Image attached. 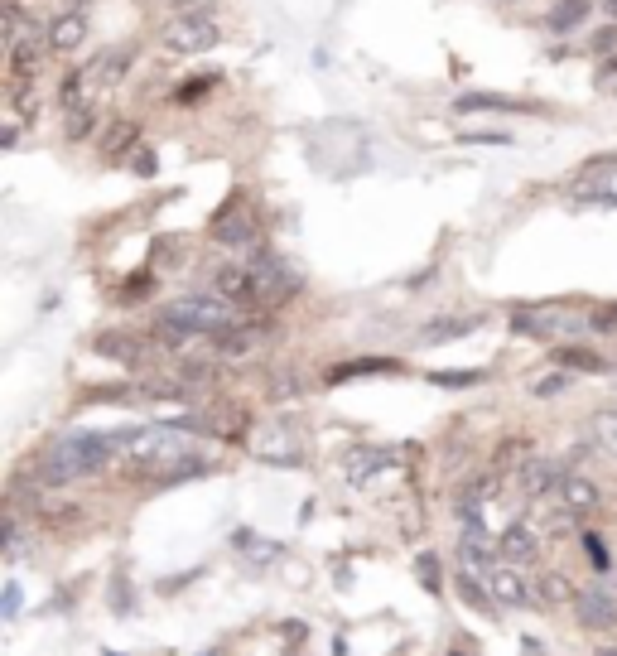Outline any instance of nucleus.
Listing matches in <instances>:
<instances>
[{
	"label": "nucleus",
	"mask_w": 617,
	"mask_h": 656,
	"mask_svg": "<svg viewBox=\"0 0 617 656\" xmlns=\"http://www.w3.org/2000/svg\"><path fill=\"white\" fill-rule=\"evenodd\" d=\"M251 275H256V304H285L290 295L299 290V275L280 261V256H261L256 266H251Z\"/></svg>",
	"instance_id": "obj_6"
},
{
	"label": "nucleus",
	"mask_w": 617,
	"mask_h": 656,
	"mask_svg": "<svg viewBox=\"0 0 617 656\" xmlns=\"http://www.w3.org/2000/svg\"><path fill=\"white\" fill-rule=\"evenodd\" d=\"M169 10H188V15H203V0H160Z\"/></svg>",
	"instance_id": "obj_47"
},
{
	"label": "nucleus",
	"mask_w": 617,
	"mask_h": 656,
	"mask_svg": "<svg viewBox=\"0 0 617 656\" xmlns=\"http://www.w3.org/2000/svg\"><path fill=\"white\" fill-rule=\"evenodd\" d=\"M20 603H25L20 584H5V599H0V613H5V623H15V618H20Z\"/></svg>",
	"instance_id": "obj_39"
},
{
	"label": "nucleus",
	"mask_w": 617,
	"mask_h": 656,
	"mask_svg": "<svg viewBox=\"0 0 617 656\" xmlns=\"http://www.w3.org/2000/svg\"><path fill=\"white\" fill-rule=\"evenodd\" d=\"M116 459V444H111V430L107 435H92V430H73L63 435L44 454V464L34 468L39 483H73V478H87V473H102V468Z\"/></svg>",
	"instance_id": "obj_2"
},
{
	"label": "nucleus",
	"mask_w": 617,
	"mask_h": 656,
	"mask_svg": "<svg viewBox=\"0 0 617 656\" xmlns=\"http://www.w3.org/2000/svg\"><path fill=\"white\" fill-rule=\"evenodd\" d=\"M598 656H617V647H598Z\"/></svg>",
	"instance_id": "obj_49"
},
{
	"label": "nucleus",
	"mask_w": 617,
	"mask_h": 656,
	"mask_svg": "<svg viewBox=\"0 0 617 656\" xmlns=\"http://www.w3.org/2000/svg\"><path fill=\"white\" fill-rule=\"evenodd\" d=\"M391 468H396V454H391V449H376V444H352L348 454H343V478L357 483V488H367L372 478L391 473Z\"/></svg>",
	"instance_id": "obj_7"
},
{
	"label": "nucleus",
	"mask_w": 617,
	"mask_h": 656,
	"mask_svg": "<svg viewBox=\"0 0 617 656\" xmlns=\"http://www.w3.org/2000/svg\"><path fill=\"white\" fill-rule=\"evenodd\" d=\"M97 357H107V362H140V357H145V343H140L135 333H102V338H97Z\"/></svg>",
	"instance_id": "obj_21"
},
{
	"label": "nucleus",
	"mask_w": 617,
	"mask_h": 656,
	"mask_svg": "<svg viewBox=\"0 0 617 656\" xmlns=\"http://www.w3.org/2000/svg\"><path fill=\"white\" fill-rule=\"evenodd\" d=\"M203 656H222V652H203Z\"/></svg>",
	"instance_id": "obj_51"
},
{
	"label": "nucleus",
	"mask_w": 617,
	"mask_h": 656,
	"mask_svg": "<svg viewBox=\"0 0 617 656\" xmlns=\"http://www.w3.org/2000/svg\"><path fill=\"white\" fill-rule=\"evenodd\" d=\"M164 319L174 328H184L188 338H198V333H222V328H237V304L227 300H208V295H184V300H174L164 309Z\"/></svg>",
	"instance_id": "obj_3"
},
{
	"label": "nucleus",
	"mask_w": 617,
	"mask_h": 656,
	"mask_svg": "<svg viewBox=\"0 0 617 656\" xmlns=\"http://www.w3.org/2000/svg\"><path fill=\"white\" fill-rule=\"evenodd\" d=\"M179 377H184L188 386H208V382H213V367H208V362H184V367H179Z\"/></svg>",
	"instance_id": "obj_38"
},
{
	"label": "nucleus",
	"mask_w": 617,
	"mask_h": 656,
	"mask_svg": "<svg viewBox=\"0 0 617 656\" xmlns=\"http://www.w3.org/2000/svg\"><path fill=\"white\" fill-rule=\"evenodd\" d=\"M564 386H569V372H550V377H536V382H531V396H540V401H550V396H560Z\"/></svg>",
	"instance_id": "obj_36"
},
{
	"label": "nucleus",
	"mask_w": 617,
	"mask_h": 656,
	"mask_svg": "<svg viewBox=\"0 0 617 656\" xmlns=\"http://www.w3.org/2000/svg\"><path fill=\"white\" fill-rule=\"evenodd\" d=\"M536 454H531V439L526 435H511V439H502L497 444V454H492V468L497 473H521V468L531 464Z\"/></svg>",
	"instance_id": "obj_22"
},
{
	"label": "nucleus",
	"mask_w": 617,
	"mask_h": 656,
	"mask_svg": "<svg viewBox=\"0 0 617 656\" xmlns=\"http://www.w3.org/2000/svg\"><path fill=\"white\" fill-rule=\"evenodd\" d=\"M502 492V473L497 468H483V473H473L463 488H458V502H492Z\"/></svg>",
	"instance_id": "obj_25"
},
{
	"label": "nucleus",
	"mask_w": 617,
	"mask_h": 656,
	"mask_svg": "<svg viewBox=\"0 0 617 656\" xmlns=\"http://www.w3.org/2000/svg\"><path fill=\"white\" fill-rule=\"evenodd\" d=\"M111 608L131 613V589H126V579H116V584H111Z\"/></svg>",
	"instance_id": "obj_44"
},
{
	"label": "nucleus",
	"mask_w": 617,
	"mask_h": 656,
	"mask_svg": "<svg viewBox=\"0 0 617 656\" xmlns=\"http://www.w3.org/2000/svg\"><path fill=\"white\" fill-rule=\"evenodd\" d=\"M237 541H242V555H246V560H275V555H280V546H275V541H256L251 531H242Z\"/></svg>",
	"instance_id": "obj_37"
},
{
	"label": "nucleus",
	"mask_w": 617,
	"mask_h": 656,
	"mask_svg": "<svg viewBox=\"0 0 617 656\" xmlns=\"http://www.w3.org/2000/svg\"><path fill=\"white\" fill-rule=\"evenodd\" d=\"M483 328V314H449V319H434L425 324V343H449V338H463V333H478Z\"/></svg>",
	"instance_id": "obj_19"
},
{
	"label": "nucleus",
	"mask_w": 617,
	"mask_h": 656,
	"mask_svg": "<svg viewBox=\"0 0 617 656\" xmlns=\"http://www.w3.org/2000/svg\"><path fill=\"white\" fill-rule=\"evenodd\" d=\"M213 242H222V246H251V242H256V218L242 208V198H237V193H232V203L217 213Z\"/></svg>",
	"instance_id": "obj_9"
},
{
	"label": "nucleus",
	"mask_w": 617,
	"mask_h": 656,
	"mask_svg": "<svg viewBox=\"0 0 617 656\" xmlns=\"http://www.w3.org/2000/svg\"><path fill=\"white\" fill-rule=\"evenodd\" d=\"M574 584L564 579V574H540L536 579V603H574Z\"/></svg>",
	"instance_id": "obj_31"
},
{
	"label": "nucleus",
	"mask_w": 617,
	"mask_h": 656,
	"mask_svg": "<svg viewBox=\"0 0 617 656\" xmlns=\"http://www.w3.org/2000/svg\"><path fill=\"white\" fill-rule=\"evenodd\" d=\"M555 497H560L564 512H574V517H589V512H598V502H603V492L593 488L589 478H579V473H569Z\"/></svg>",
	"instance_id": "obj_16"
},
{
	"label": "nucleus",
	"mask_w": 617,
	"mask_h": 656,
	"mask_svg": "<svg viewBox=\"0 0 617 656\" xmlns=\"http://www.w3.org/2000/svg\"><path fill=\"white\" fill-rule=\"evenodd\" d=\"M497 555L507 560V565H526V560H536L540 555V536L531 521H516L502 531V541H497Z\"/></svg>",
	"instance_id": "obj_13"
},
{
	"label": "nucleus",
	"mask_w": 617,
	"mask_h": 656,
	"mask_svg": "<svg viewBox=\"0 0 617 656\" xmlns=\"http://www.w3.org/2000/svg\"><path fill=\"white\" fill-rule=\"evenodd\" d=\"M92 121H97V116L87 107H73L68 111V121H63V131H68V140H87L92 136Z\"/></svg>",
	"instance_id": "obj_34"
},
{
	"label": "nucleus",
	"mask_w": 617,
	"mask_h": 656,
	"mask_svg": "<svg viewBox=\"0 0 617 656\" xmlns=\"http://www.w3.org/2000/svg\"><path fill=\"white\" fill-rule=\"evenodd\" d=\"M454 656H463V652H454Z\"/></svg>",
	"instance_id": "obj_53"
},
{
	"label": "nucleus",
	"mask_w": 617,
	"mask_h": 656,
	"mask_svg": "<svg viewBox=\"0 0 617 656\" xmlns=\"http://www.w3.org/2000/svg\"><path fill=\"white\" fill-rule=\"evenodd\" d=\"M82 39H87L82 10H68V15H58L54 25H49V49H78Z\"/></svg>",
	"instance_id": "obj_24"
},
{
	"label": "nucleus",
	"mask_w": 617,
	"mask_h": 656,
	"mask_svg": "<svg viewBox=\"0 0 617 656\" xmlns=\"http://www.w3.org/2000/svg\"><path fill=\"white\" fill-rule=\"evenodd\" d=\"M256 454L266 459V464H280V468H295L299 464V435L290 430V425H270L266 435L256 439Z\"/></svg>",
	"instance_id": "obj_10"
},
{
	"label": "nucleus",
	"mask_w": 617,
	"mask_h": 656,
	"mask_svg": "<svg viewBox=\"0 0 617 656\" xmlns=\"http://www.w3.org/2000/svg\"><path fill=\"white\" fill-rule=\"evenodd\" d=\"M589 439H593V449H603L608 459H617V410H598V415H593Z\"/></svg>",
	"instance_id": "obj_26"
},
{
	"label": "nucleus",
	"mask_w": 617,
	"mask_h": 656,
	"mask_svg": "<svg viewBox=\"0 0 617 656\" xmlns=\"http://www.w3.org/2000/svg\"><path fill=\"white\" fill-rule=\"evenodd\" d=\"M266 343V328H222V333H213V353L217 357H227V362H237V357H251L256 348Z\"/></svg>",
	"instance_id": "obj_15"
},
{
	"label": "nucleus",
	"mask_w": 617,
	"mask_h": 656,
	"mask_svg": "<svg viewBox=\"0 0 617 656\" xmlns=\"http://www.w3.org/2000/svg\"><path fill=\"white\" fill-rule=\"evenodd\" d=\"M430 382L434 386H473V382H483V372H434Z\"/></svg>",
	"instance_id": "obj_40"
},
{
	"label": "nucleus",
	"mask_w": 617,
	"mask_h": 656,
	"mask_svg": "<svg viewBox=\"0 0 617 656\" xmlns=\"http://www.w3.org/2000/svg\"><path fill=\"white\" fill-rule=\"evenodd\" d=\"M463 116H473V111H531V102H521V97H497V92H463L454 102Z\"/></svg>",
	"instance_id": "obj_23"
},
{
	"label": "nucleus",
	"mask_w": 617,
	"mask_h": 656,
	"mask_svg": "<svg viewBox=\"0 0 617 656\" xmlns=\"http://www.w3.org/2000/svg\"><path fill=\"white\" fill-rule=\"evenodd\" d=\"M593 49H598V54H608V49H613V29H603V34L593 39Z\"/></svg>",
	"instance_id": "obj_48"
},
{
	"label": "nucleus",
	"mask_w": 617,
	"mask_h": 656,
	"mask_svg": "<svg viewBox=\"0 0 617 656\" xmlns=\"http://www.w3.org/2000/svg\"><path fill=\"white\" fill-rule=\"evenodd\" d=\"M511 328L526 333V338H540V343H574V338L593 324H589V314L545 304V309H516V314H511Z\"/></svg>",
	"instance_id": "obj_4"
},
{
	"label": "nucleus",
	"mask_w": 617,
	"mask_h": 656,
	"mask_svg": "<svg viewBox=\"0 0 617 656\" xmlns=\"http://www.w3.org/2000/svg\"><path fill=\"white\" fill-rule=\"evenodd\" d=\"M574 613H579V628L589 632H603L617 623V594L613 589H603V584H593V589H584L579 599H574Z\"/></svg>",
	"instance_id": "obj_8"
},
{
	"label": "nucleus",
	"mask_w": 617,
	"mask_h": 656,
	"mask_svg": "<svg viewBox=\"0 0 617 656\" xmlns=\"http://www.w3.org/2000/svg\"><path fill=\"white\" fill-rule=\"evenodd\" d=\"M270 396H275V401L295 396V377H275V382H270Z\"/></svg>",
	"instance_id": "obj_45"
},
{
	"label": "nucleus",
	"mask_w": 617,
	"mask_h": 656,
	"mask_svg": "<svg viewBox=\"0 0 617 656\" xmlns=\"http://www.w3.org/2000/svg\"><path fill=\"white\" fill-rule=\"evenodd\" d=\"M126 68H131V49H121V54H102L97 63H87L92 82H102V87L121 82V73H126Z\"/></svg>",
	"instance_id": "obj_28"
},
{
	"label": "nucleus",
	"mask_w": 617,
	"mask_h": 656,
	"mask_svg": "<svg viewBox=\"0 0 617 656\" xmlns=\"http://www.w3.org/2000/svg\"><path fill=\"white\" fill-rule=\"evenodd\" d=\"M107 656H121V652H107Z\"/></svg>",
	"instance_id": "obj_52"
},
{
	"label": "nucleus",
	"mask_w": 617,
	"mask_h": 656,
	"mask_svg": "<svg viewBox=\"0 0 617 656\" xmlns=\"http://www.w3.org/2000/svg\"><path fill=\"white\" fill-rule=\"evenodd\" d=\"M608 10H613V15H617V0H608Z\"/></svg>",
	"instance_id": "obj_50"
},
{
	"label": "nucleus",
	"mask_w": 617,
	"mask_h": 656,
	"mask_svg": "<svg viewBox=\"0 0 617 656\" xmlns=\"http://www.w3.org/2000/svg\"><path fill=\"white\" fill-rule=\"evenodd\" d=\"M454 589H458V599L468 603V608H478V613H492L497 608V599H492V589H487V579H478V570H458V579H454Z\"/></svg>",
	"instance_id": "obj_20"
},
{
	"label": "nucleus",
	"mask_w": 617,
	"mask_h": 656,
	"mask_svg": "<svg viewBox=\"0 0 617 656\" xmlns=\"http://www.w3.org/2000/svg\"><path fill=\"white\" fill-rule=\"evenodd\" d=\"M415 574H420V584H425V594H439L444 589V574H439V560H434L430 550L415 560Z\"/></svg>",
	"instance_id": "obj_32"
},
{
	"label": "nucleus",
	"mask_w": 617,
	"mask_h": 656,
	"mask_svg": "<svg viewBox=\"0 0 617 656\" xmlns=\"http://www.w3.org/2000/svg\"><path fill=\"white\" fill-rule=\"evenodd\" d=\"M613 169H617V155H598V160H593L589 169L579 174V184H589V179H603V174H613Z\"/></svg>",
	"instance_id": "obj_42"
},
{
	"label": "nucleus",
	"mask_w": 617,
	"mask_h": 656,
	"mask_svg": "<svg viewBox=\"0 0 617 656\" xmlns=\"http://www.w3.org/2000/svg\"><path fill=\"white\" fill-rule=\"evenodd\" d=\"M550 357L560 362L564 372H593V377H598V372H608V357L593 353V348H584V343H560Z\"/></svg>",
	"instance_id": "obj_18"
},
{
	"label": "nucleus",
	"mask_w": 617,
	"mask_h": 656,
	"mask_svg": "<svg viewBox=\"0 0 617 656\" xmlns=\"http://www.w3.org/2000/svg\"><path fill=\"white\" fill-rule=\"evenodd\" d=\"M87 82H92V73H87V68H82V73H68V78H63V92H58V97H63V107H68V111H73V107L82 102Z\"/></svg>",
	"instance_id": "obj_33"
},
{
	"label": "nucleus",
	"mask_w": 617,
	"mask_h": 656,
	"mask_svg": "<svg viewBox=\"0 0 617 656\" xmlns=\"http://www.w3.org/2000/svg\"><path fill=\"white\" fill-rule=\"evenodd\" d=\"M111 444H116V454H121L131 468H140V473H160V483L174 473V468H184L188 459H193L179 425H155V430H111Z\"/></svg>",
	"instance_id": "obj_1"
},
{
	"label": "nucleus",
	"mask_w": 617,
	"mask_h": 656,
	"mask_svg": "<svg viewBox=\"0 0 617 656\" xmlns=\"http://www.w3.org/2000/svg\"><path fill=\"white\" fill-rule=\"evenodd\" d=\"M492 536H487V526H463V536H458V560L468 565V570H492Z\"/></svg>",
	"instance_id": "obj_17"
},
{
	"label": "nucleus",
	"mask_w": 617,
	"mask_h": 656,
	"mask_svg": "<svg viewBox=\"0 0 617 656\" xmlns=\"http://www.w3.org/2000/svg\"><path fill=\"white\" fill-rule=\"evenodd\" d=\"M111 401H116V406H126V401H135V391H131V386H97V391L87 396V406H111Z\"/></svg>",
	"instance_id": "obj_35"
},
{
	"label": "nucleus",
	"mask_w": 617,
	"mask_h": 656,
	"mask_svg": "<svg viewBox=\"0 0 617 656\" xmlns=\"http://www.w3.org/2000/svg\"><path fill=\"white\" fill-rule=\"evenodd\" d=\"M131 160H135V174H155V155L150 150H135Z\"/></svg>",
	"instance_id": "obj_46"
},
{
	"label": "nucleus",
	"mask_w": 617,
	"mask_h": 656,
	"mask_svg": "<svg viewBox=\"0 0 617 656\" xmlns=\"http://www.w3.org/2000/svg\"><path fill=\"white\" fill-rule=\"evenodd\" d=\"M584 550H589V560L593 565H598V570H608V546H603V541H598V536H584Z\"/></svg>",
	"instance_id": "obj_43"
},
{
	"label": "nucleus",
	"mask_w": 617,
	"mask_h": 656,
	"mask_svg": "<svg viewBox=\"0 0 617 656\" xmlns=\"http://www.w3.org/2000/svg\"><path fill=\"white\" fill-rule=\"evenodd\" d=\"M372 372H396L391 357H362V362H343L328 372V382H348V377H372Z\"/></svg>",
	"instance_id": "obj_30"
},
{
	"label": "nucleus",
	"mask_w": 617,
	"mask_h": 656,
	"mask_svg": "<svg viewBox=\"0 0 617 656\" xmlns=\"http://www.w3.org/2000/svg\"><path fill=\"white\" fill-rule=\"evenodd\" d=\"M213 290L227 304H256V275H251V266H222V271H213Z\"/></svg>",
	"instance_id": "obj_12"
},
{
	"label": "nucleus",
	"mask_w": 617,
	"mask_h": 656,
	"mask_svg": "<svg viewBox=\"0 0 617 656\" xmlns=\"http://www.w3.org/2000/svg\"><path fill=\"white\" fill-rule=\"evenodd\" d=\"M564 478H569V473H564V464H555V459H531V464L516 473V483H521V492H526V497H545V492H560Z\"/></svg>",
	"instance_id": "obj_14"
},
{
	"label": "nucleus",
	"mask_w": 617,
	"mask_h": 656,
	"mask_svg": "<svg viewBox=\"0 0 617 656\" xmlns=\"http://www.w3.org/2000/svg\"><path fill=\"white\" fill-rule=\"evenodd\" d=\"M589 324L598 328V333H617V304H603V309H593Z\"/></svg>",
	"instance_id": "obj_41"
},
{
	"label": "nucleus",
	"mask_w": 617,
	"mask_h": 656,
	"mask_svg": "<svg viewBox=\"0 0 617 656\" xmlns=\"http://www.w3.org/2000/svg\"><path fill=\"white\" fill-rule=\"evenodd\" d=\"M217 25L208 20V15H184V20H174V25H164L160 44L169 49V54H208V49H217Z\"/></svg>",
	"instance_id": "obj_5"
},
{
	"label": "nucleus",
	"mask_w": 617,
	"mask_h": 656,
	"mask_svg": "<svg viewBox=\"0 0 617 656\" xmlns=\"http://www.w3.org/2000/svg\"><path fill=\"white\" fill-rule=\"evenodd\" d=\"M135 140H140V126H135V121H121V126H111L107 131L102 155H107V160H126V155L135 150Z\"/></svg>",
	"instance_id": "obj_27"
},
{
	"label": "nucleus",
	"mask_w": 617,
	"mask_h": 656,
	"mask_svg": "<svg viewBox=\"0 0 617 656\" xmlns=\"http://www.w3.org/2000/svg\"><path fill=\"white\" fill-rule=\"evenodd\" d=\"M487 589L502 608H531L536 603V584H526L516 570H487Z\"/></svg>",
	"instance_id": "obj_11"
},
{
	"label": "nucleus",
	"mask_w": 617,
	"mask_h": 656,
	"mask_svg": "<svg viewBox=\"0 0 617 656\" xmlns=\"http://www.w3.org/2000/svg\"><path fill=\"white\" fill-rule=\"evenodd\" d=\"M589 0H560V5H555V10H550V15H545V20H550V29H579L584 25V20H589Z\"/></svg>",
	"instance_id": "obj_29"
}]
</instances>
